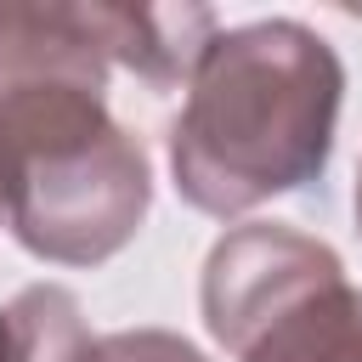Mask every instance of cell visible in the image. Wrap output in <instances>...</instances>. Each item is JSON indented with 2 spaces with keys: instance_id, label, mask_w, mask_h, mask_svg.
<instances>
[{
  "instance_id": "cell-1",
  "label": "cell",
  "mask_w": 362,
  "mask_h": 362,
  "mask_svg": "<svg viewBox=\"0 0 362 362\" xmlns=\"http://www.w3.org/2000/svg\"><path fill=\"white\" fill-rule=\"evenodd\" d=\"M345 102L339 51L300 17L232 23L198 57L170 119V181L187 209L243 221L322 181Z\"/></svg>"
},
{
  "instance_id": "cell-2",
  "label": "cell",
  "mask_w": 362,
  "mask_h": 362,
  "mask_svg": "<svg viewBox=\"0 0 362 362\" xmlns=\"http://www.w3.org/2000/svg\"><path fill=\"white\" fill-rule=\"evenodd\" d=\"M153 209L147 147L113 119L96 79L0 90V215L45 266H107Z\"/></svg>"
},
{
  "instance_id": "cell-3",
  "label": "cell",
  "mask_w": 362,
  "mask_h": 362,
  "mask_svg": "<svg viewBox=\"0 0 362 362\" xmlns=\"http://www.w3.org/2000/svg\"><path fill=\"white\" fill-rule=\"evenodd\" d=\"M334 272H345V260L322 238L288 221H238L204 255V277H198L204 328L226 356H238L288 300H300Z\"/></svg>"
},
{
  "instance_id": "cell-4",
  "label": "cell",
  "mask_w": 362,
  "mask_h": 362,
  "mask_svg": "<svg viewBox=\"0 0 362 362\" xmlns=\"http://www.w3.org/2000/svg\"><path fill=\"white\" fill-rule=\"evenodd\" d=\"M102 28H107L113 68L136 74L153 90H170V85L187 90L198 57L221 34L209 6H102Z\"/></svg>"
},
{
  "instance_id": "cell-5",
  "label": "cell",
  "mask_w": 362,
  "mask_h": 362,
  "mask_svg": "<svg viewBox=\"0 0 362 362\" xmlns=\"http://www.w3.org/2000/svg\"><path fill=\"white\" fill-rule=\"evenodd\" d=\"M238 362H362V283L345 272L322 277L300 300H288Z\"/></svg>"
},
{
  "instance_id": "cell-6",
  "label": "cell",
  "mask_w": 362,
  "mask_h": 362,
  "mask_svg": "<svg viewBox=\"0 0 362 362\" xmlns=\"http://www.w3.org/2000/svg\"><path fill=\"white\" fill-rule=\"evenodd\" d=\"M0 362H102V328L68 283H28L0 305Z\"/></svg>"
},
{
  "instance_id": "cell-7",
  "label": "cell",
  "mask_w": 362,
  "mask_h": 362,
  "mask_svg": "<svg viewBox=\"0 0 362 362\" xmlns=\"http://www.w3.org/2000/svg\"><path fill=\"white\" fill-rule=\"evenodd\" d=\"M351 209H356V232H362V164H356V192H351Z\"/></svg>"
},
{
  "instance_id": "cell-8",
  "label": "cell",
  "mask_w": 362,
  "mask_h": 362,
  "mask_svg": "<svg viewBox=\"0 0 362 362\" xmlns=\"http://www.w3.org/2000/svg\"><path fill=\"white\" fill-rule=\"evenodd\" d=\"M0 226H6V215H0Z\"/></svg>"
}]
</instances>
